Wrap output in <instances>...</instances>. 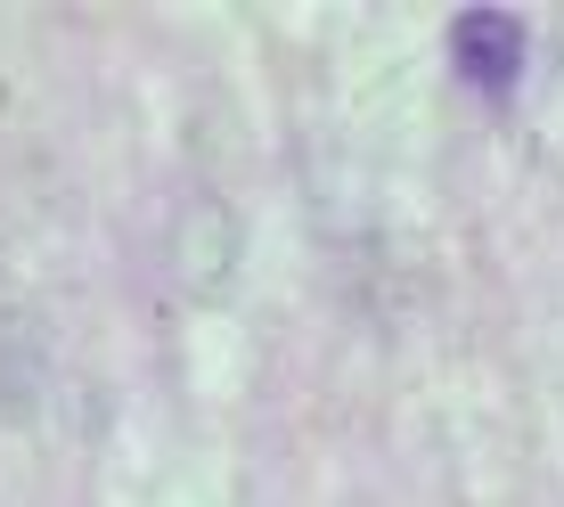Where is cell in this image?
I'll return each mask as SVG.
<instances>
[{
	"instance_id": "cell-1",
	"label": "cell",
	"mask_w": 564,
	"mask_h": 507,
	"mask_svg": "<svg viewBox=\"0 0 564 507\" xmlns=\"http://www.w3.org/2000/svg\"><path fill=\"white\" fill-rule=\"evenodd\" d=\"M238 213L221 197H188L181 205V229H172V279L188 287L197 303H213L229 279H238Z\"/></svg>"
},
{
	"instance_id": "cell-2",
	"label": "cell",
	"mask_w": 564,
	"mask_h": 507,
	"mask_svg": "<svg viewBox=\"0 0 564 507\" xmlns=\"http://www.w3.org/2000/svg\"><path fill=\"white\" fill-rule=\"evenodd\" d=\"M451 57H458V74L475 90H516V66H523V17L508 9H466L458 25H451Z\"/></svg>"
}]
</instances>
